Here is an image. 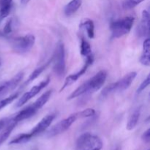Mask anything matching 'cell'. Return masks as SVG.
<instances>
[{
	"label": "cell",
	"mask_w": 150,
	"mask_h": 150,
	"mask_svg": "<svg viewBox=\"0 0 150 150\" xmlns=\"http://www.w3.org/2000/svg\"><path fill=\"white\" fill-rule=\"evenodd\" d=\"M137 73L136 72H130L127 73L123 78H122L118 81L114 82L105 86L101 92V95L103 97H107L114 92H123L128 89L136 79Z\"/></svg>",
	"instance_id": "cell-1"
},
{
	"label": "cell",
	"mask_w": 150,
	"mask_h": 150,
	"mask_svg": "<svg viewBox=\"0 0 150 150\" xmlns=\"http://www.w3.org/2000/svg\"><path fill=\"white\" fill-rule=\"evenodd\" d=\"M103 146L102 140L96 135L85 133L78 138L76 150H101Z\"/></svg>",
	"instance_id": "cell-2"
},
{
	"label": "cell",
	"mask_w": 150,
	"mask_h": 150,
	"mask_svg": "<svg viewBox=\"0 0 150 150\" xmlns=\"http://www.w3.org/2000/svg\"><path fill=\"white\" fill-rule=\"evenodd\" d=\"M51 63L53 64V70L57 76L62 77L64 75L66 71L65 61V49L63 42L61 41L57 44Z\"/></svg>",
	"instance_id": "cell-3"
},
{
	"label": "cell",
	"mask_w": 150,
	"mask_h": 150,
	"mask_svg": "<svg viewBox=\"0 0 150 150\" xmlns=\"http://www.w3.org/2000/svg\"><path fill=\"white\" fill-rule=\"evenodd\" d=\"M134 21V17L127 16L111 22L110 24V29L113 38H120L128 34L133 27Z\"/></svg>",
	"instance_id": "cell-4"
},
{
	"label": "cell",
	"mask_w": 150,
	"mask_h": 150,
	"mask_svg": "<svg viewBox=\"0 0 150 150\" xmlns=\"http://www.w3.org/2000/svg\"><path fill=\"white\" fill-rule=\"evenodd\" d=\"M35 43V37L32 34H28L13 40L12 46L15 52L18 54L27 53L33 48Z\"/></svg>",
	"instance_id": "cell-5"
},
{
	"label": "cell",
	"mask_w": 150,
	"mask_h": 150,
	"mask_svg": "<svg viewBox=\"0 0 150 150\" xmlns=\"http://www.w3.org/2000/svg\"><path fill=\"white\" fill-rule=\"evenodd\" d=\"M76 120H77V118H76V116L73 114H72V115H70V117L61 120V121L59 122L58 123H57L55 125L53 126V127L47 132L46 136L48 138H52L54 137V136H58V135H60L62 134V133H64V132L67 131V130L70 128V126L76 121Z\"/></svg>",
	"instance_id": "cell-6"
},
{
	"label": "cell",
	"mask_w": 150,
	"mask_h": 150,
	"mask_svg": "<svg viewBox=\"0 0 150 150\" xmlns=\"http://www.w3.org/2000/svg\"><path fill=\"white\" fill-rule=\"evenodd\" d=\"M50 81H51V79H50V77H48L46 79H45V80H43L42 81H41L40 83H38V84L34 86L32 88H31L30 90L25 92V93L21 97L20 99L18 100L17 103L16 104V108H20V107H21L22 105L26 104L29 100H31L32 98L36 96L38 94H39V92H40L44 88L46 87V86H48V83H50Z\"/></svg>",
	"instance_id": "cell-7"
},
{
	"label": "cell",
	"mask_w": 150,
	"mask_h": 150,
	"mask_svg": "<svg viewBox=\"0 0 150 150\" xmlns=\"http://www.w3.org/2000/svg\"><path fill=\"white\" fill-rule=\"evenodd\" d=\"M107 72L103 70L86 81L89 87V93L97 92L103 87L107 79Z\"/></svg>",
	"instance_id": "cell-8"
},
{
	"label": "cell",
	"mask_w": 150,
	"mask_h": 150,
	"mask_svg": "<svg viewBox=\"0 0 150 150\" xmlns=\"http://www.w3.org/2000/svg\"><path fill=\"white\" fill-rule=\"evenodd\" d=\"M86 62H85L84 65L83 66V67H82V68L79 71H78L77 73H73V74L70 75V76H67V77L66 78L65 81H64V84H63L62 87L61 89H60V92H62V90H64V89H65V88H67V86H70V85H72L73 83H74L75 82H76V81H77L78 79L81 77V76H82L85 73H86V71L87 70L88 67H89L91 64H92V63H93V62H94L93 55L92 54V55L89 56V57H86Z\"/></svg>",
	"instance_id": "cell-9"
},
{
	"label": "cell",
	"mask_w": 150,
	"mask_h": 150,
	"mask_svg": "<svg viewBox=\"0 0 150 150\" xmlns=\"http://www.w3.org/2000/svg\"><path fill=\"white\" fill-rule=\"evenodd\" d=\"M55 114H48V115L44 117L29 133L32 135V138L45 132L48 128V127L51 125L52 122L55 119Z\"/></svg>",
	"instance_id": "cell-10"
},
{
	"label": "cell",
	"mask_w": 150,
	"mask_h": 150,
	"mask_svg": "<svg viewBox=\"0 0 150 150\" xmlns=\"http://www.w3.org/2000/svg\"><path fill=\"white\" fill-rule=\"evenodd\" d=\"M149 13L147 10L142 11V20L139 26H138V35L140 37H146L149 33Z\"/></svg>",
	"instance_id": "cell-11"
},
{
	"label": "cell",
	"mask_w": 150,
	"mask_h": 150,
	"mask_svg": "<svg viewBox=\"0 0 150 150\" xmlns=\"http://www.w3.org/2000/svg\"><path fill=\"white\" fill-rule=\"evenodd\" d=\"M38 111V110L33 106V105H29V106L26 107V108H23V110H21V111H19L17 114L14 117V118H13V121H14L15 122H21L23 120H27V119L30 118V117H33L36 112Z\"/></svg>",
	"instance_id": "cell-12"
},
{
	"label": "cell",
	"mask_w": 150,
	"mask_h": 150,
	"mask_svg": "<svg viewBox=\"0 0 150 150\" xmlns=\"http://www.w3.org/2000/svg\"><path fill=\"white\" fill-rule=\"evenodd\" d=\"M140 62L146 67L150 66V40L146 38L143 43V52L140 58Z\"/></svg>",
	"instance_id": "cell-13"
},
{
	"label": "cell",
	"mask_w": 150,
	"mask_h": 150,
	"mask_svg": "<svg viewBox=\"0 0 150 150\" xmlns=\"http://www.w3.org/2000/svg\"><path fill=\"white\" fill-rule=\"evenodd\" d=\"M79 27L86 31L88 38L90 39H93L95 37V24H94L93 21L89 18L83 19L81 22Z\"/></svg>",
	"instance_id": "cell-14"
},
{
	"label": "cell",
	"mask_w": 150,
	"mask_h": 150,
	"mask_svg": "<svg viewBox=\"0 0 150 150\" xmlns=\"http://www.w3.org/2000/svg\"><path fill=\"white\" fill-rule=\"evenodd\" d=\"M141 115V108H137L133 111L129 117L128 120H127V126L126 128L128 130H132L136 127L138 122H139V118Z\"/></svg>",
	"instance_id": "cell-15"
},
{
	"label": "cell",
	"mask_w": 150,
	"mask_h": 150,
	"mask_svg": "<svg viewBox=\"0 0 150 150\" xmlns=\"http://www.w3.org/2000/svg\"><path fill=\"white\" fill-rule=\"evenodd\" d=\"M82 4V0H71L68 4L65 5L64 8V13L65 16H71L77 12Z\"/></svg>",
	"instance_id": "cell-16"
},
{
	"label": "cell",
	"mask_w": 150,
	"mask_h": 150,
	"mask_svg": "<svg viewBox=\"0 0 150 150\" xmlns=\"http://www.w3.org/2000/svg\"><path fill=\"white\" fill-rule=\"evenodd\" d=\"M16 125V122L13 121L12 119L10 121H8V122H7V125H5L4 130H3L0 133V145L2 144L8 139L10 133H12V131H13V129L15 128Z\"/></svg>",
	"instance_id": "cell-17"
},
{
	"label": "cell",
	"mask_w": 150,
	"mask_h": 150,
	"mask_svg": "<svg viewBox=\"0 0 150 150\" xmlns=\"http://www.w3.org/2000/svg\"><path fill=\"white\" fill-rule=\"evenodd\" d=\"M51 94H52V90H48L45 92H44L42 95H40V97H39V98L37 99V100L32 105L33 106L36 108L37 110H39L40 108H42L45 104L47 103L48 100H49L51 96Z\"/></svg>",
	"instance_id": "cell-18"
},
{
	"label": "cell",
	"mask_w": 150,
	"mask_h": 150,
	"mask_svg": "<svg viewBox=\"0 0 150 150\" xmlns=\"http://www.w3.org/2000/svg\"><path fill=\"white\" fill-rule=\"evenodd\" d=\"M13 0H0V20L5 18L10 14Z\"/></svg>",
	"instance_id": "cell-19"
},
{
	"label": "cell",
	"mask_w": 150,
	"mask_h": 150,
	"mask_svg": "<svg viewBox=\"0 0 150 150\" xmlns=\"http://www.w3.org/2000/svg\"><path fill=\"white\" fill-rule=\"evenodd\" d=\"M50 63H51V59H50L48 62H47L46 63H45L43 65H41L40 67H38V68L35 69V70H34V71L30 74V76H29L28 80L25 82V84H28V83H31V82L33 81L34 80H35L37 78L39 77V76H40L41 73H42V72H43L44 70L47 68V67L49 65Z\"/></svg>",
	"instance_id": "cell-20"
},
{
	"label": "cell",
	"mask_w": 150,
	"mask_h": 150,
	"mask_svg": "<svg viewBox=\"0 0 150 150\" xmlns=\"http://www.w3.org/2000/svg\"><path fill=\"white\" fill-rule=\"evenodd\" d=\"M32 139V136L30 133H23L16 136L15 139H13L11 142L9 143V144H25L30 141Z\"/></svg>",
	"instance_id": "cell-21"
},
{
	"label": "cell",
	"mask_w": 150,
	"mask_h": 150,
	"mask_svg": "<svg viewBox=\"0 0 150 150\" xmlns=\"http://www.w3.org/2000/svg\"><path fill=\"white\" fill-rule=\"evenodd\" d=\"M81 49L80 52L82 56L85 57H87L89 56L92 55V48H91V45L89 42L84 39L82 38L81 41Z\"/></svg>",
	"instance_id": "cell-22"
},
{
	"label": "cell",
	"mask_w": 150,
	"mask_h": 150,
	"mask_svg": "<svg viewBox=\"0 0 150 150\" xmlns=\"http://www.w3.org/2000/svg\"><path fill=\"white\" fill-rule=\"evenodd\" d=\"M95 114V110L93 108H86L79 112L75 113L74 115L77 119L79 118H87V117H93Z\"/></svg>",
	"instance_id": "cell-23"
},
{
	"label": "cell",
	"mask_w": 150,
	"mask_h": 150,
	"mask_svg": "<svg viewBox=\"0 0 150 150\" xmlns=\"http://www.w3.org/2000/svg\"><path fill=\"white\" fill-rule=\"evenodd\" d=\"M145 0H124L122 2V7L125 10H130L139 5Z\"/></svg>",
	"instance_id": "cell-24"
},
{
	"label": "cell",
	"mask_w": 150,
	"mask_h": 150,
	"mask_svg": "<svg viewBox=\"0 0 150 150\" xmlns=\"http://www.w3.org/2000/svg\"><path fill=\"white\" fill-rule=\"evenodd\" d=\"M18 93H15L11 95L10 96H9L8 98H5V99H3L0 101V110L2 109L3 108L6 107L7 105H8L9 104H10L11 103H13L16 98H18Z\"/></svg>",
	"instance_id": "cell-25"
},
{
	"label": "cell",
	"mask_w": 150,
	"mask_h": 150,
	"mask_svg": "<svg viewBox=\"0 0 150 150\" xmlns=\"http://www.w3.org/2000/svg\"><path fill=\"white\" fill-rule=\"evenodd\" d=\"M149 83H150V76L149 75H148L147 77L146 78V79H144V80L143 81V82L141 83L140 86H139V88L137 89V91H136L137 94H140L141 92H143L146 88H147V86L149 85Z\"/></svg>",
	"instance_id": "cell-26"
},
{
	"label": "cell",
	"mask_w": 150,
	"mask_h": 150,
	"mask_svg": "<svg viewBox=\"0 0 150 150\" xmlns=\"http://www.w3.org/2000/svg\"><path fill=\"white\" fill-rule=\"evenodd\" d=\"M3 32L6 35H8L10 32H12V19H10L7 21V23L4 25V29H3Z\"/></svg>",
	"instance_id": "cell-27"
},
{
	"label": "cell",
	"mask_w": 150,
	"mask_h": 150,
	"mask_svg": "<svg viewBox=\"0 0 150 150\" xmlns=\"http://www.w3.org/2000/svg\"><path fill=\"white\" fill-rule=\"evenodd\" d=\"M142 139L145 143H149L150 142V129H147L144 133H143L142 136Z\"/></svg>",
	"instance_id": "cell-28"
},
{
	"label": "cell",
	"mask_w": 150,
	"mask_h": 150,
	"mask_svg": "<svg viewBox=\"0 0 150 150\" xmlns=\"http://www.w3.org/2000/svg\"><path fill=\"white\" fill-rule=\"evenodd\" d=\"M7 122H8V120H7V119L6 118L2 119V120H0V130L5 127V125H7Z\"/></svg>",
	"instance_id": "cell-29"
},
{
	"label": "cell",
	"mask_w": 150,
	"mask_h": 150,
	"mask_svg": "<svg viewBox=\"0 0 150 150\" xmlns=\"http://www.w3.org/2000/svg\"><path fill=\"white\" fill-rule=\"evenodd\" d=\"M29 1H30V0H21V3L22 4H23V5H25V4H27Z\"/></svg>",
	"instance_id": "cell-30"
},
{
	"label": "cell",
	"mask_w": 150,
	"mask_h": 150,
	"mask_svg": "<svg viewBox=\"0 0 150 150\" xmlns=\"http://www.w3.org/2000/svg\"><path fill=\"white\" fill-rule=\"evenodd\" d=\"M115 150H120V148H117V149H116Z\"/></svg>",
	"instance_id": "cell-31"
}]
</instances>
